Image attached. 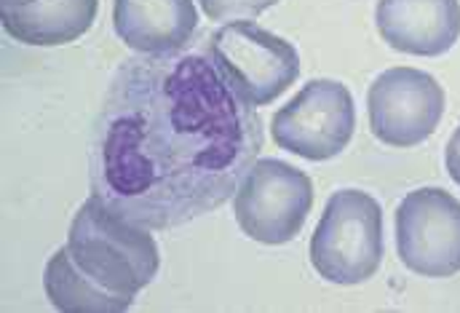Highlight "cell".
Wrapping results in <instances>:
<instances>
[{"label":"cell","instance_id":"obj_2","mask_svg":"<svg viewBox=\"0 0 460 313\" xmlns=\"http://www.w3.org/2000/svg\"><path fill=\"white\" fill-rule=\"evenodd\" d=\"M65 246L86 279L126 303H134L161 268L150 230L113 211L94 193L73 217Z\"/></svg>","mask_w":460,"mask_h":313},{"label":"cell","instance_id":"obj_5","mask_svg":"<svg viewBox=\"0 0 460 313\" xmlns=\"http://www.w3.org/2000/svg\"><path fill=\"white\" fill-rule=\"evenodd\" d=\"M314 209L311 177L281 161L257 158L233 193V214L238 228L257 244L279 246L292 241Z\"/></svg>","mask_w":460,"mask_h":313},{"label":"cell","instance_id":"obj_10","mask_svg":"<svg viewBox=\"0 0 460 313\" xmlns=\"http://www.w3.org/2000/svg\"><path fill=\"white\" fill-rule=\"evenodd\" d=\"M199 27L193 0H113V30L139 57L182 51Z\"/></svg>","mask_w":460,"mask_h":313},{"label":"cell","instance_id":"obj_12","mask_svg":"<svg viewBox=\"0 0 460 313\" xmlns=\"http://www.w3.org/2000/svg\"><path fill=\"white\" fill-rule=\"evenodd\" d=\"M43 290L49 303L62 313H123L131 309V303L115 298L92 279H86L75 268L67 246L57 249L49 257L43 271Z\"/></svg>","mask_w":460,"mask_h":313},{"label":"cell","instance_id":"obj_8","mask_svg":"<svg viewBox=\"0 0 460 313\" xmlns=\"http://www.w3.org/2000/svg\"><path fill=\"white\" fill-rule=\"evenodd\" d=\"M445 104V89L431 73L418 67L383 70L367 92L369 131L388 148H418L439 129Z\"/></svg>","mask_w":460,"mask_h":313},{"label":"cell","instance_id":"obj_7","mask_svg":"<svg viewBox=\"0 0 460 313\" xmlns=\"http://www.w3.org/2000/svg\"><path fill=\"white\" fill-rule=\"evenodd\" d=\"M396 255L423 279L460 273V199L442 188L410 191L394 214Z\"/></svg>","mask_w":460,"mask_h":313},{"label":"cell","instance_id":"obj_14","mask_svg":"<svg viewBox=\"0 0 460 313\" xmlns=\"http://www.w3.org/2000/svg\"><path fill=\"white\" fill-rule=\"evenodd\" d=\"M445 166H447L450 180H453V183L460 188V123H458V129L453 131V137H450L447 148H445Z\"/></svg>","mask_w":460,"mask_h":313},{"label":"cell","instance_id":"obj_15","mask_svg":"<svg viewBox=\"0 0 460 313\" xmlns=\"http://www.w3.org/2000/svg\"><path fill=\"white\" fill-rule=\"evenodd\" d=\"M30 3H35V0H0V13H5V11H16V8H24V5H30Z\"/></svg>","mask_w":460,"mask_h":313},{"label":"cell","instance_id":"obj_11","mask_svg":"<svg viewBox=\"0 0 460 313\" xmlns=\"http://www.w3.org/2000/svg\"><path fill=\"white\" fill-rule=\"evenodd\" d=\"M100 0H35L24 8L0 13L3 30L27 46L75 43L97 22Z\"/></svg>","mask_w":460,"mask_h":313},{"label":"cell","instance_id":"obj_6","mask_svg":"<svg viewBox=\"0 0 460 313\" xmlns=\"http://www.w3.org/2000/svg\"><path fill=\"white\" fill-rule=\"evenodd\" d=\"M356 131V104L341 81H308L270 118V137L281 150L305 161H330L350 145Z\"/></svg>","mask_w":460,"mask_h":313},{"label":"cell","instance_id":"obj_1","mask_svg":"<svg viewBox=\"0 0 460 313\" xmlns=\"http://www.w3.org/2000/svg\"><path fill=\"white\" fill-rule=\"evenodd\" d=\"M262 139V118L209 57H134L94 126L92 193L147 230H174L233 199Z\"/></svg>","mask_w":460,"mask_h":313},{"label":"cell","instance_id":"obj_4","mask_svg":"<svg viewBox=\"0 0 460 313\" xmlns=\"http://www.w3.org/2000/svg\"><path fill=\"white\" fill-rule=\"evenodd\" d=\"M207 57L230 92L254 110L276 103L300 76L297 49L252 19L220 24Z\"/></svg>","mask_w":460,"mask_h":313},{"label":"cell","instance_id":"obj_13","mask_svg":"<svg viewBox=\"0 0 460 313\" xmlns=\"http://www.w3.org/2000/svg\"><path fill=\"white\" fill-rule=\"evenodd\" d=\"M207 19L212 22H238V19H254L262 11L273 8L279 0H199Z\"/></svg>","mask_w":460,"mask_h":313},{"label":"cell","instance_id":"obj_9","mask_svg":"<svg viewBox=\"0 0 460 313\" xmlns=\"http://www.w3.org/2000/svg\"><path fill=\"white\" fill-rule=\"evenodd\" d=\"M380 38L410 57H442L460 40V0H377Z\"/></svg>","mask_w":460,"mask_h":313},{"label":"cell","instance_id":"obj_3","mask_svg":"<svg viewBox=\"0 0 460 313\" xmlns=\"http://www.w3.org/2000/svg\"><path fill=\"white\" fill-rule=\"evenodd\" d=\"M314 271L330 284L353 287L375 279L383 263V207L375 196L335 191L308 244Z\"/></svg>","mask_w":460,"mask_h":313}]
</instances>
